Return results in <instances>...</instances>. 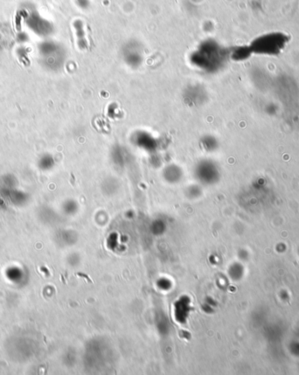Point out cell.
Listing matches in <instances>:
<instances>
[{
	"mask_svg": "<svg viewBox=\"0 0 299 375\" xmlns=\"http://www.w3.org/2000/svg\"><path fill=\"white\" fill-rule=\"evenodd\" d=\"M75 27H76V30H77V35H78L79 47L82 48V49H86V48H88V42H87L85 37H84V31L82 29L81 21H78L75 24Z\"/></svg>",
	"mask_w": 299,
	"mask_h": 375,
	"instance_id": "obj_1",
	"label": "cell"
}]
</instances>
